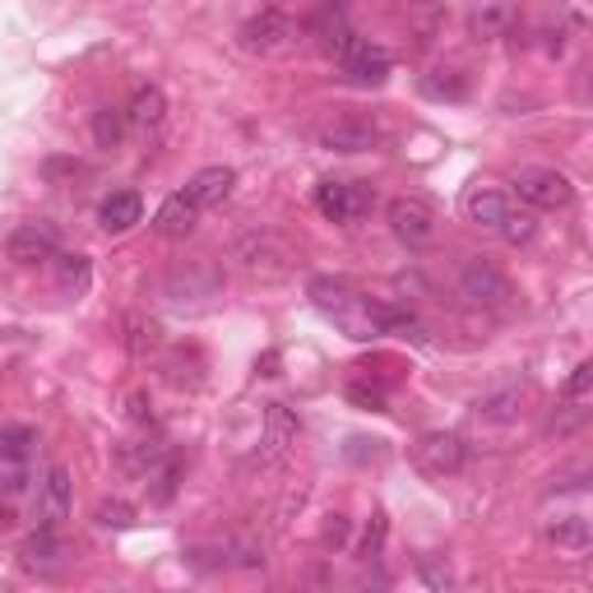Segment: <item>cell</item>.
<instances>
[{
    "mask_svg": "<svg viewBox=\"0 0 593 593\" xmlns=\"http://www.w3.org/2000/svg\"><path fill=\"white\" fill-rule=\"evenodd\" d=\"M232 186H236V172L232 168H200L191 177V186H186V195H191L200 209H219L232 195Z\"/></svg>",
    "mask_w": 593,
    "mask_h": 593,
    "instance_id": "cell-21",
    "label": "cell"
},
{
    "mask_svg": "<svg viewBox=\"0 0 593 593\" xmlns=\"http://www.w3.org/2000/svg\"><path fill=\"white\" fill-rule=\"evenodd\" d=\"M548 542L557 552H565V557H584L589 548H593V529H589V519L584 515H561V519H548Z\"/></svg>",
    "mask_w": 593,
    "mask_h": 593,
    "instance_id": "cell-18",
    "label": "cell"
},
{
    "mask_svg": "<svg viewBox=\"0 0 593 593\" xmlns=\"http://www.w3.org/2000/svg\"><path fill=\"white\" fill-rule=\"evenodd\" d=\"M75 506V483H70V468L65 464H52L46 468V478L38 483V515L42 525H61Z\"/></svg>",
    "mask_w": 593,
    "mask_h": 593,
    "instance_id": "cell-14",
    "label": "cell"
},
{
    "mask_svg": "<svg viewBox=\"0 0 593 593\" xmlns=\"http://www.w3.org/2000/svg\"><path fill=\"white\" fill-rule=\"evenodd\" d=\"M325 548H343V542H348V519L343 515H329V525H325Z\"/></svg>",
    "mask_w": 593,
    "mask_h": 593,
    "instance_id": "cell-36",
    "label": "cell"
},
{
    "mask_svg": "<svg viewBox=\"0 0 593 593\" xmlns=\"http://www.w3.org/2000/svg\"><path fill=\"white\" fill-rule=\"evenodd\" d=\"M195 223H200V204L181 191V195H168V200H162L158 219H153V232H158V236H172V242H181V236H191V232H195Z\"/></svg>",
    "mask_w": 593,
    "mask_h": 593,
    "instance_id": "cell-16",
    "label": "cell"
},
{
    "mask_svg": "<svg viewBox=\"0 0 593 593\" xmlns=\"http://www.w3.org/2000/svg\"><path fill=\"white\" fill-rule=\"evenodd\" d=\"M385 219H390V232H394L409 251L432 246V242H436V232H441V227H436V209L426 204V200H417V195H399V200H390Z\"/></svg>",
    "mask_w": 593,
    "mask_h": 593,
    "instance_id": "cell-5",
    "label": "cell"
},
{
    "mask_svg": "<svg viewBox=\"0 0 593 593\" xmlns=\"http://www.w3.org/2000/svg\"><path fill=\"white\" fill-rule=\"evenodd\" d=\"M385 533H390V519H385V510H375V515H371V525H367V533H362L358 557H362V561H375V557H381Z\"/></svg>",
    "mask_w": 593,
    "mask_h": 593,
    "instance_id": "cell-32",
    "label": "cell"
},
{
    "mask_svg": "<svg viewBox=\"0 0 593 593\" xmlns=\"http://www.w3.org/2000/svg\"><path fill=\"white\" fill-rule=\"evenodd\" d=\"M311 297H316L320 311L335 320L348 339H358V343L381 339V335H390V329H417L409 311L362 297V293L352 288V283H343V278H316V283H311Z\"/></svg>",
    "mask_w": 593,
    "mask_h": 593,
    "instance_id": "cell-1",
    "label": "cell"
},
{
    "mask_svg": "<svg viewBox=\"0 0 593 593\" xmlns=\"http://www.w3.org/2000/svg\"><path fill=\"white\" fill-rule=\"evenodd\" d=\"M589 399H593V362H580V367L571 371V381H565V390H561V409L584 413Z\"/></svg>",
    "mask_w": 593,
    "mask_h": 593,
    "instance_id": "cell-27",
    "label": "cell"
},
{
    "mask_svg": "<svg viewBox=\"0 0 593 593\" xmlns=\"http://www.w3.org/2000/svg\"><path fill=\"white\" fill-rule=\"evenodd\" d=\"M506 213H510V200L501 191H487V186H473V191L464 195V219L473 227H483V232H496L506 223Z\"/></svg>",
    "mask_w": 593,
    "mask_h": 593,
    "instance_id": "cell-17",
    "label": "cell"
},
{
    "mask_svg": "<svg viewBox=\"0 0 593 593\" xmlns=\"http://www.w3.org/2000/svg\"><path fill=\"white\" fill-rule=\"evenodd\" d=\"M126 121L135 130H158L162 121H168V93H162L158 84H139L130 107H126Z\"/></svg>",
    "mask_w": 593,
    "mask_h": 593,
    "instance_id": "cell-19",
    "label": "cell"
},
{
    "mask_svg": "<svg viewBox=\"0 0 593 593\" xmlns=\"http://www.w3.org/2000/svg\"><path fill=\"white\" fill-rule=\"evenodd\" d=\"M417 575H422L426 589H449V584H455V571H449L445 557H422L417 561Z\"/></svg>",
    "mask_w": 593,
    "mask_h": 593,
    "instance_id": "cell-33",
    "label": "cell"
},
{
    "mask_svg": "<svg viewBox=\"0 0 593 593\" xmlns=\"http://www.w3.org/2000/svg\"><path fill=\"white\" fill-rule=\"evenodd\" d=\"M311 33H316V46H320V52H325V56H343V52H348V46H352V42H358V33H352V29H348V19H343V10H335V6H329V10H320V19L311 23Z\"/></svg>",
    "mask_w": 593,
    "mask_h": 593,
    "instance_id": "cell-23",
    "label": "cell"
},
{
    "mask_svg": "<svg viewBox=\"0 0 593 593\" xmlns=\"http://www.w3.org/2000/svg\"><path fill=\"white\" fill-rule=\"evenodd\" d=\"M33 445H38L33 426H0V455L6 459H29Z\"/></svg>",
    "mask_w": 593,
    "mask_h": 593,
    "instance_id": "cell-31",
    "label": "cell"
},
{
    "mask_svg": "<svg viewBox=\"0 0 593 593\" xmlns=\"http://www.w3.org/2000/svg\"><path fill=\"white\" fill-rule=\"evenodd\" d=\"M519 409H525V390L519 385H506V390H491L478 399V417L491 422V426H510L519 417Z\"/></svg>",
    "mask_w": 593,
    "mask_h": 593,
    "instance_id": "cell-24",
    "label": "cell"
},
{
    "mask_svg": "<svg viewBox=\"0 0 593 593\" xmlns=\"http://www.w3.org/2000/svg\"><path fill=\"white\" fill-rule=\"evenodd\" d=\"M88 278H93V265H88V255H56V283L65 293H84L88 288Z\"/></svg>",
    "mask_w": 593,
    "mask_h": 593,
    "instance_id": "cell-28",
    "label": "cell"
},
{
    "mask_svg": "<svg viewBox=\"0 0 593 593\" xmlns=\"http://www.w3.org/2000/svg\"><path fill=\"white\" fill-rule=\"evenodd\" d=\"M139 219H145V200H139V191H112L103 204H98V223L107 232H130Z\"/></svg>",
    "mask_w": 593,
    "mask_h": 593,
    "instance_id": "cell-20",
    "label": "cell"
},
{
    "mask_svg": "<svg viewBox=\"0 0 593 593\" xmlns=\"http://www.w3.org/2000/svg\"><path fill=\"white\" fill-rule=\"evenodd\" d=\"M219 288H223V278L213 274V269H191V274H172L168 278V301L172 306H195V293L200 297H219Z\"/></svg>",
    "mask_w": 593,
    "mask_h": 593,
    "instance_id": "cell-22",
    "label": "cell"
},
{
    "mask_svg": "<svg viewBox=\"0 0 593 593\" xmlns=\"http://www.w3.org/2000/svg\"><path fill=\"white\" fill-rule=\"evenodd\" d=\"M297 432L301 422L288 403H265V432H260V445H255V464H278L297 445Z\"/></svg>",
    "mask_w": 593,
    "mask_h": 593,
    "instance_id": "cell-8",
    "label": "cell"
},
{
    "mask_svg": "<svg viewBox=\"0 0 593 593\" xmlns=\"http://www.w3.org/2000/svg\"><path fill=\"white\" fill-rule=\"evenodd\" d=\"M236 38H242L246 52L269 56V52H278V46L293 38V23L283 19L278 10H260V14H251V19L242 23V33H236Z\"/></svg>",
    "mask_w": 593,
    "mask_h": 593,
    "instance_id": "cell-12",
    "label": "cell"
},
{
    "mask_svg": "<svg viewBox=\"0 0 593 593\" xmlns=\"http://www.w3.org/2000/svg\"><path fill=\"white\" fill-rule=\"evenodd\" d=\"M413 464H417V473H426V478L445 483V478H455V473H464L468 445H464V436H455V432H426V436L413 445Z\"/></svg>",
    "mask_w": 593,
    "mask_h": 593,
    "instance_id": "cell-4",
    "label": "cell"
},
{
    "mask_svg": "<svg viewBox=\"0 0 593 593\" xmlns=\"http://www.w3.org/2000/svg\"><path fill=\"white\" fill-rule=\"evenodd\" d=\"M375 204V195H371V186H362V181H320L316 186V209L325 213L329 223H352V219H362V213Z\"/></svg>",
    "mask_w": 593,
    "mask_h": 593,
    "instance_id": "cell-7",
    "label": "cell"
},
{
    "mask_svg": "<svg viewBox=\"0 0 593 593\" xmlns=\"http://www.w3.org/2000/svg\"><path fill=\"white\" fill-rule=\"evenodd\" d=\"M496 232H501L510 246H525V242H533V219H529V213H515V209H510L506 223L496 227Z\"/></svg>",
    "mask_w": 593,
    "mask_h": 593,
    "instance_id": "cell-34",
    "label": "cell"
},
{
    "mask_svg": "<svg viewBox=\"0 0 593 593\" xmlns=\"http://www.w3.org/2000/svg\"><path fill=\"white\" fill-rule=\"evenodd\" d=\"M10 525H14V510H10V506H0V533H6Z\"/></svg>",
    "mask_w": 593,
    "mask_h": 593,
    "instance_id": "cell-38",
    "label": "cell"
},
{
    "mask_svg": "<svg viewBox=\"0 0 593 593\" xmlns=\"http://www.w3.org/2000/svg\"><path fill=\"white\" fill-rule=\"evenodd\" d=\"M375 145H381V126L367 116H343V121L320 130V149L329 153H371Z\"/></svg>",
    "mask_w": 593,
    "mask_h": 593,
    "instance_id": "cell-11",
    "label": "cell"
},
{
    "mask_svg": "<svg viewBox=\"0 0 593 593\" xmlns=\"http://www.w3.org/2000/svg\"><path fill=\"white\" fill-rule=\"evenodd\" d=\"M130 417H135V422H153V409H149L145 394H130Z\"/></svg>",
    "mask_w": 593,
    "mask_h": 593,
    "instance_id": "cell-37",
    "label": "cell"
},
{
    "mask_svg": "<svg viewBox=\"0 0 593 593\" xmlns=\"http://www.w3.org/2000/svg\"><path fill=\"white\" fill-rule=\"evenodd\" d=\"M515 23H519V0H473L468 10V33L483 42L506 38Z\"/></svg>",
    "mask_w": 593,
    "mask_h": 593,
    "instance_id": "cell-13",
    "label": "cell"
},
{
    "mask_svg": "<svg viewBox=\"0 0 593 593\" xmlns=\"http://www.w3.org/2000/svg\"><path fill=\"white\" fill-rule=\"evenodd\" d=\"M515 195L529 209H565L575 200V186L557 168H519L515 172Z\"/></svg>",
    "mask_w": 593,
    "mask_h": 593,
    "instance_id": "cell-6",
    "label": "cell"
},
{
    "mask_svg": "<svg viewBox=\"0 0 593 593\" xmlns=\"http://www.w3.org/2000/svg\"><path fill=\"white\" fill-rule=\"evenodd\" d=\"M61 561H65V542L56 538V525H42V529L19 548V565H23V571L46 575V571H56Z\"/></svg>",
    "mask_w": 593,
    "mask_h": 593,
    "instance_id": "cell-15",
    "label": "cell"
},
{
    "mask_svg": "<svg viewBox=\"0 0 593 593\" xmlns=\"http://www.w3.org/2000/svg\"><path fill=\"white\" fill-rule=\"evenodd\" d=\"M459 297L468 306H483V311H506L510 306V278L491 265V260H464V269H459Z\"/></svg>",
    "mask_w": 593,
    "mask_h": 593,
    "instance_id": "cell-3",
    "label": "cell"
},
{
    "mask_svg": "<svg viewBox=\"0 0 593 593\" xmlns=\"http://www.w3.org/2000/svg\"><path fill=\"white\" fill-rule=\"evenodd\" d=\"M422 93H426V98H445V103H459V98H468V84L455 75V70H432V75L422 80Z\"/></svg>",
    "mask_w": 593,
    "mask_h": 593,
    "instance_id": "cell-29",
    "label": "cell"
},
{
    "mask_svg": "<svg viewBox=\"0 0 593 593\" xmlns=\"http://www.w3.org/2000/svg\"><path fill=\"white\" fill-rule=\"evenodd\" d=\"M126 112L121 107H98L93 112V145L98 149H121V139H126Z\"/></svg>",
    "mask_w": 593,
    "mask_h": 593,
    "instance_id": "cell-26",
    "label": "cell"
},
{
    "mask_svg": "<svg viewBox=\"0 0 593 593\" xmlns=\"http://www.w3.org/2000/svg\"><path fill=\"white\" fill-rule=\"evenodd\" d=\"M339 65H343L348 84H358V88H381V84L390 80V70H394V61H390L385 46H371V42H362V38L339 56Z\"/></svg>",
    "mask_w": 593,
    "mask_h": 593,
    "instance_id": "cell-10",
    "label": "cell"
},
{
    "mask_svg": "<svg viewBox=\"0 0 593 593\" xmlns=\"http://www.w3.org/2000/svg\"><path fill=\"white\" fill-rule=\"evenodd\" d=\"M232 265L242 269L251 283H283L297 269V251L283 232L274 227H246L242 236L232 242Z\"/></svg>",
    "mask_w": 593,
    "mask_h": 593,
    "instance_id": "cell-2",
    "label": "cell"
},
{
    "mask_svg": "<svg viewBox=\"0 0 593 593\" xmlns=\"http://www.w3.org/2000/svg\"><path fill=\"white\" fill-rule=\"evenodd\" d=\"M126 352L130 358H149V352H158L162 348V325L153 320V316H126Z\"/></svg>",
    "mask_w": 593,
    "mask_h": 593,
    "instance_id": "cell-25",
    "label": "cell"
},
{
    "mask_svg": "<svg viewBox=\"0 0 593 593\" xmlns=\"http://www.w3.org/2000/svg\"><path fill=\"white\" fill-rule=\"evenodd\" d=\"M348 399L362 403V409H371V413H385V390H375V385L367 390L362 381H352V385H348Z\"/></svg>",
    "mask_w": 593,
    "mask_h": 593,
    "instance_id": "cell-35",
    "label": "cell"
},
{
    "mask_svg": "<svg viewBox=\"0 0 593 593\" xmlns=\"http://www.w3.org/2000/svg\"><path fill=\"white\" fill-rule=\"evenodd\" d=\"M6 251H10V260L14 265H52V260L61 255V236H56V227L52 223H23V227H14L10 232V242H6Z\"/></svg>",
    "mask_w": 593,
    "mask_h": 593,
    "instance_id": "cell-9",
    "label": "cell"
},
{
    "mask_svg": "<svg viewBox=\"0 0 593 593\" xmlns=\"http://www.w3.org/2000/svg\"><path fill=\"white\" fill-rule=\"evenodd\" d=\"M93 525L98 529H112V533H121L135 525V506L121 501V496H112V501H98V510H93Z\"/></svg>",
    "mask_w": 593,
    "mask_h": 593,
    "instance_id": "cell-30",
    "label": "cell"
}]
</instances>
